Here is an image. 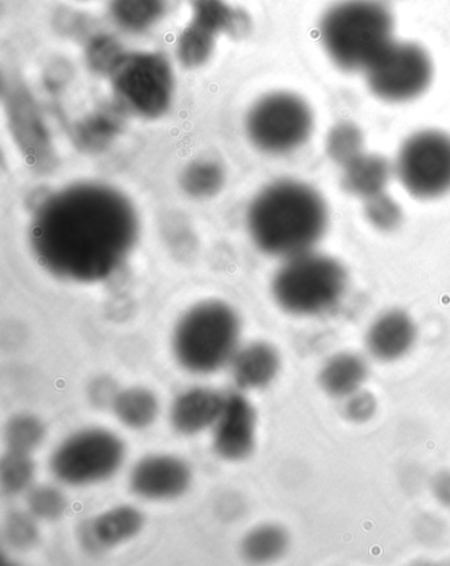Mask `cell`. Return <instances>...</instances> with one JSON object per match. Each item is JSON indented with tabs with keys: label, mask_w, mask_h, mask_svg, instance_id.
<instances>
[{
	"label": "cell",
	"mask_w": 450,
	"mask_h": 566,
	"mask_svg": "<svg viewBox=\"0 0 450 566\" xmlns=\"http://www.w3.org/2000/svg\"><path fill=\"white\" fill-rule=\"evenodd\" d=\"M139 238L134 203L107 184L82 181L48 196L32 217L33 254L65 281L97 283L117 272Z\"/></svg>",
	"instance_id": "6da1fadb"
},
{
	"label": "cell",
	"mask_w": 450,
	"mask_h": 566,
	"mask_svg": "<svg viewBox=\"0 0 450 566\" xmlns=\"http://www.w3.org/2000/svg\"><path fill=\"white\" fill-rule=\"evenodd\" d=\"M329 223L323 196L296 180L269 184L251 200L245 228L265 255L289 259L312 251Z\"/></svg>",
	"instance_id": "7a4b0ae2"
},
{
	"label": "cell",
	"mask_w": 450,
	"mask_h": 566,
	"mask_svg": "<svg viewBox=\"0 0 450 566\" xmlns=\"http://www.w3.org/2000/svg\"><path fill=\"white\" fill-rule=\"evenodd\" d=\"M395 19L381 0H341L324 12L320 40L344 72H366L394 41Z\"/></svg>",
	"instance_id": "3957f363"
},
{
	"label": "cell",
	"mask_w": 450,
	"mask_h": 566,
	"mask_svg": "<svg viewBox=\"0 0 450 566\" xmlns=\"http://www.w3.org/2000/svg\"><path fill=\"white\" fill-rule=\"evenodd\" d=\"M241 331V318L233 306L218 300L197 304L175 327L177 363L190 373H216L233 360L240 349Z\"/></svg>",
	"instance_id": "277c9868"
},
{
	"label": "cell",
	"mask_w": 450,
	"mask_h": 566,
	"mask_svg": "<svg viewBox=\"0 0 450 566\" xmlns=\"http://www.w3.org/2000/svg\"><path fill=\"white\" fill-rule=\"evenodd\" d=\"M349 276L336 259L315 251L284 259L272 279V296L293 316H318L338 305Z\"/></svg>",
	"instance_id": "5b68a950"
},
{
	"label": "cell",
	"mask_w": 450,
	"mask_h": 566,
	"mask_svg": "<svg viewBox=\"0 0 450 566\" xmlns=\"http://www.w3.org/2000/svg\"><path fill=\"white\" fill-rule=\"evenodd\" d=\"M315 117L308 102L291 92H272L257 99L244 118L252 147L265 155L297 151L310 140Z\"/></svg>",
	"instance_id": "8992f818"
},
{
	"label": "cell",
	"mask_w": 450,
	"mask_h": 566,
	"mask_svg": "<svg viewBox=\"0 0 450 566\" xmlns=\"http://www.w3.org/2000/svg\"><path fill=\"white\" fill-rule=\"evenodd\" d=\"M111 78L119 104L140 118H161L172 106L175 73L160 52H126Z\"/></svg>",
	"instance_id": "52a82bcc"
},
{
	"label": "cell",
	"mask_w": 450,
	"mask_h": 566,
	"mask_svg": "<svg viewBox=\"0 0 450 566\" xmlns=\"http://www.w3.org/2000/svg\"><path fill=\"white\" fill-rule=\"evenodd\" d=\"M125 457V444L117 434L88 428L61 442L52 454L51 470L65 485L88 486L112 479Z\"/></svg>",
	"instance_id": "ba28073f"
},
{
	"label": "cell",
	"mask_w": 450,
	"mask_h": 566,
	"mask_svg": "<svg viewBox=\"0 0 450 566\" xmlns=\"http://www.w3.org/2000/svg\"><path fill=\"white\" fill-rule=\"evenodd\" d=\"M365 74L375 97L404 104L419 98L431 86L433 63L426 48L411 41L395 40Z\"/></svg>",
	"instance_id": "9c48e42d"
},
{
	"label": "cell",
	"mask_w": 450,
	"mask_h": 566,
	"mask_svg": "<svg viewBox=\"0 0 450 566\" xmlns=\"http://www.w3.org/2000/svg\"><path fill=\"white\" fill-rule=\"evenodd\" d=\"M401 186L418 199H436L450 190V135L422 129L401 145L394 167Z\"/></svg>",
	"instance_id": "30bf717a"
},
{
	"label": "cell",
	"mask_w": 450,
	"mask_h": 566,
	"mask_svg": "<svg viewBox=\"0 0 450 566\" xmlns=\"http://www.w3.org/2000/svg\"><path fill=\"white\" fill-rule=\"evenodd\" d=\"M192 482L186 461L174 455H149L140 460L129 475V488L149 501H168L181 496Z\"/></svg>",
	"instance_id": "8fae6325"
},
{
	"label": "cell",
	"mask_w": 450,
	"mask_h": 566,
	"mask_svg": "<svg viewBox=\"0 0 450 566\" xmlns=\"http://www.w3.org/2000/svg\"><path fill=\"white\" fill-rule=\"evenodd\" d=\"M257 413L240 394L230 395L216 422L213 447L223 460L242 461L255 448Z\"/></svg>",
	"instance_id": "7c38bea8"
},
{
	"label": "cell",
	"mask_w": 450,
	"mask_h": 566,
	"mask_svg": "<svg viewBox=\"0 0 450 566\" xmlns=\"http://www.w3.org/2000/svg\"><path fill=\"white\" fill-rule=\"evenodd\" d=\"M418 327L408 313L393 310L375 319L366 334L368 353L381 363H394L412 349Z\"/></svg>",
	"instance_id": "4fadbf2b"
},
{
	"label": "cell",
	"mask_w": 450,
	"mask_h": 566,
	"mask_svg": "<svg viewBox=\"0 0 450 566\" xmlns=\"http://www.w3.org/2000/svg\"><path fill=\"white\" fill-rule=\"evenodd\" d=\"M227 398L208 388H193L180 395L170 409V422L177 432L196 434L216 426Z\"/></svg>",
	"instance_id": "5bb4252c"
},
{
	"label": "cell",
	"mask_w": 450,
	"mask_h": 566,
	"mask_svg": "<svg viewBox=\"0 0 450 566\" xmlns=\"http://www.w3.org/2000/svg\"><path fill=\"white\" fill-rule=\"evenodd\" d=\"M145 517L133 506H119L106 511L88 522L84 528V542L92 551L117 547L139 534Z\"/></svg>",
	"instance_id": "9a60e30c"
},
{
	"label": "cell",
	"mask_w": 450,
	"mask_h": 566,
	"mask_svg": "<svg viewBox=\"0 0 450 566\" xmlns=\"http://www.w3.org/2000/svg\"><path fill=\"white\" fill-rule=\"evenodd\" d=\"M233 377L242 390H259L268 387L281 371V356L268 343H254L238 349L233 360Z\"/></svg>",
	"instance_id": "2e32d148"
},
{
	"label": "cell",
	"mask_w": 450,
	"mask_h": 566,
	"mask_svg": "<svg viewBox=\"0 0 450 566\" xmlns=\"http://www.w3.org/2000/svg\"><path fill=\"white\" fill-rule=\"evenodd\" d=\"M190 20L217 33L218 36L243 39L252 29L248 12L228 0H189Z\"/></svg>",
	"instance_id": "e0dca14e"
},
{
	"label": "cell",
	"mask_w": 450,
	"mask_h": 566,
	"mask_svg": "<svg viewBox=\"0 0 450 566\" xmlns=\"http://www.w3.org/2000/svg\"><path fill=\"white\" fill-rule=\"evenodd\" d=\"M367 377L365 358L356 353H338L320 371V385L333 398H350L363 390Z\"/></svg>",
	"instance_id": "ac0fdd59"
},
{
	"label": "cell",
	"mask_w": 450,
	"mask_h": 566,
	"mask_svg": "<svg viewBox=\"0 0 450 566\" xmlns=\"http://www.w3.org/2000/svg\"><path fill=\"white\" fill-rule=\"evenodd\" d=\"M393 170L390 161L384 156L364 153L344 167L343 187L347 193L370 199L385 192Z\"/></svg>",
	"instance_id": "d6986e66"
},
{
	"label": "cell",
	"mask_w": 450,
	"mask_h": 566,
	"mask_svg": "<svg viewBox=\"0 0 450 566\" xmlns=\"http://www.w3.org/2000/svg\"><path fill=\"white\" fill-rule=\"evenodd\" d=\"M168 10V0H108L113 23L129 35L155 29Z\"/></svg>",
	"instance_id": "ffe728a7"
},
{
	"label": "cell",
	"mask_w": 450,
	"mask_h": 566,
	"mask_svg": "<svg viewBox=\"0 0 450 566\" xmlns=\"http://www.w3.org/2000/svg\"><path fill=\"white\" fill-rule=\"evenodd\" d=\"M220 36L207 27L190 20L176 41V57L186 70H199L213 57Z\"/></svg>",
	"instance_id": "44dd1931"
},
{
	"label": "cell",
	"mask_w": 450,
	"mask_h": 566,
	"mask_svg": "<svg viewBox=\"0 0 450 566\" xmlns=\"http://www.w3.org/2000/svg\"><path fill=\"white\" fill-rule=\"evenodd\" d=\"M114 413L128 428L145 429L154 424L159 415V401L146 388H128L115 397Z\"/></svg>",
	"instance_id": "7402d4cb"
},
{
	"label": "cell",
	"mask_w": 450,
	"mask_h": 566,
	"mask_svg": "<svg viewBox=\"0 0 450 566\" xmlns=\"http://www.w3.org/2000/svg\"><path fill=\"white\" fill-rule=\"evenodd\" d=\"M286 531L275 524H265L249 532L243 538L242 552L245 560L255 564L279 560L289 549Z\"/></svg>",
	"instance_id": "603a6c76"
},
{
	"label": "cell",
	"mask_w": 450,
	"mask_h": 566,
	"mask_svg": "<svg viewBox=\"0 0 450 566\" xmlns=\"http://www.w3.org/2000/svg\"><path fill=\"white\" fill-rule=\"evenodd\" d=\"M224 170L214 160H196L184 169L180 184L184 192L193 199H210L223 187Z\"/></svg>",
	"instance_id": "cb8c5ba5"
},
{
	"label": "cell",
	"mask_w": 450,
	"mask_h": 566,
	"mask_svg": "<svg viewBox=\"0 0 450 566\" xmlns=\"http://www.w3.org/2000/svg\"><path fill=\"white\" fill-rule=\"evenodd\" d=\"M365 138L363 129L353 122H339L331 128L326 138L327 156L339 166L345 167L363 155Z\"/></svg>",
	"instance_id": "d4e9b609"
},
{
	"label": "cell",
	"mask_w": 450,
	"mask_h": 566,
	"mask_svg": "<svg viewBox=\"0 0 450 566\" xmlns=\"http://www.w3.org/2000/svg\"><path fill=\"white\" fill-rule=\"evenodd\" d=\"M35 462L31 454L9 450L0 463V485L7 495H19L32 486Z\"/></svg>",
	"instance_id": "484cf974"
},
{
	"label": "cell",
	"mask_w": 450,
	"mask_h": 566,
	"mask_svg": "<svg viewBox=\"0 0 450 566\" xmlns=\"http://www.w3.org/2000/svg\"><path fill=\"white\" fill-rule=\"evenodd\" d=\"M45 438V427L36 416L22 413L13 416L6 427V442L9 450L31 454Z\"/></svg>",
	"instance_id": "4316f807"
},
{
	"label": "cell",
	"mask_w": 450,
	"mask_h": 566,
	"mask_svg": "<svg viewBox=\"0 0 450 566\" xmlns=\"http://www.w3.org/2000/svg\"><path fill=\"white\" fill-rule=\"evenodd\" d=\"M126 52L117 39L107 33H98L88 41L86 46V61L88 66L97 73L111 74L121 63Z\"/></svg>",
	"instance_id": "83f0119b"
},
{
	"label": "cell",
	"mask_w": 450,
	"mask_h": 566,
	"mask_svg": "<svg viewBox=\"0 0 450 566\" xmlns=\"http://www.w3.org/2000/svg\"><path fill=\"white\" fill-rule=\"evenodd\" d=\"M365 217L371 227L380 231H393L404 221V211L391 196L379 193L365 200Z\"/></svg>",
	"instance_id": "f1b7e54d"
},
{
	"label": "cell",
	"mask_w": 450,
	"mask_h": 566,
	"mask_svg": "<svg viewBox=\"0 0 450 566\" xmlns=\"http://www.w3.org/2000/svg\"><path fill=\"white\" fill-rule=\"evenodd\" d=\"M30 513L43 521H57L67 509L66 497L53 486H38L27 497Z\"/></svg>",
	"instance_id": "f546056e"
},
{
	"label": "cell",
	"mask_w": 450,
	"mask_h": 566,
	"mask_svg": "<svg viewBox=\"0 0 450 566\" xmlns=\"http://www.w3.org/2000/svg\"><path fill=\"white\" fill-rule=\"evenodd\" d=\"M32 514L12 513L6 522L7 542L18 549L33 547L38 542L39 532Z\"/></svg>",
	"instance_id": "4dcf8cb0"
},
{
	"label": "cell",
	"mask_w": 450,
	"mask_h": 566,
	"mask_svg": "<svg viewBox=\"0 0 450 566\" xmlns=\"http://www.w3.org/2000/svg\"><path fill=\"white\" fill-rule=\"evenodd\" d=\"M359 392L349 398L350 403L347 407V413L353 420H366L375 411V400L370 395H360Z\"/></svg>",
	"instance_id": "1f68e13d"
},
{
	"label": "cell",
	"mask_w": 450,
	"mask_h": 566,
	"mask_svg": "<svg viewBox=\"0 0 450 566\" xmlns=\"http://www.w3.org/2000/svg\"><path fill=\"white\" fill-rule=\"evenodd\" d=\"M438 493L442 501L450 504V475L446 476V479L439 483Z\"/></svg>",
	"instance_id": "d6a6232c"
},
{
	"label": "cell",
	"mask_w": 450,
	"mask_h": 566,
	"mask_svg": "<svg viewBox=\"0 0 450 566\" xmlns=\"http://www.w3.org/2000/svg\"><path fill=\"white\" fill-rule=\"evenodd\" d=\"M82 2H85V0H82Z\"/></svg>",
	"instance_id": "836d02e7"
}]
</instances>
